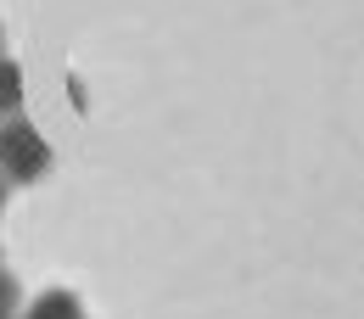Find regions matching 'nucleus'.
<instances>
[{"label": "nucleus", "mask_w": 364, "mask_h": 319, "mask_svg": "<svg viewBox=\"0 0 364 319\" xmlns=\"http://www.w3.org/2000/svg\"><path fill=\"white\" fill-rule=\"evenodd\" d=\"M0 168L11 174L17 185H28V180H40L50 168V151H46V140L34 135L17 112H6L0 118Z\"/></svg>", "instance_id": "nucleus-1"}, {"label": "nucleus", "mask_w": 364, "mask_h": 319, "mask_svg": "<svg viewBox=\"0 0 364 319\" xmlns=\"http://www.w3.org/2000/svg\"><path fill=\"white\" fill-rule=\"evenodd\" d=\"M28 319H79V297H68V291H46L40 303H34V314Z\"/></svg>", "instance_id": "nucleus-2"}, {"label": "nucleus", "mask_w": 364, "mask_h": 319, "mask_svg": "<svg viewBox=\"0 0 364 319\" xmlns=\"http://www.w3.org/2000/svg\"><path fill=\"white\" fill-rule=\"evenodd\" d=\"M11 303H17V286H11V274L0 269V319H11Z\"/></svg>", "instance_id": "nucleus-3"}]
</instances>
